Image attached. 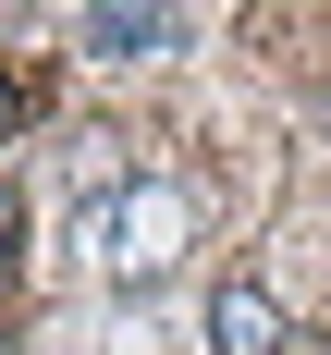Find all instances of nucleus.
Here are the masks:
<instances>
[{
  "label": "nucleus",
  "mask_w": 331,
  "mask_h": 355,
  "mask_svg": "<svg viewBox=\"0 0 331 355\" xmlns=\"http://www.w3.org/2000/svg\"><path fill=\"white\" fill-rule=\"evenodd\" d=\"M184 245H196V184H172V172H135L110 209H86V257H99V282H172L184 270Z\"/></svg>",
  "instance_id": "nucleus-1"
},
{
  "label": "nucleus",
  "mask_w": 331,
  "mask_h": 355,
  "mask_svg": "<svg viewBox=\"0 0 331 355\" xmlns=\"http://www.w3.org/2000/svg\"><path fill=\"white\" fill-rule=\"evenodd\" d=\"M184 12H147V0H99V12H86V49H99V62H160V49H184Z\"/></svg>",
  "instance_id": "nucleus-2"
},
{
  "label": "nucleus",
  "mask_w": 331,
  "mask_h": 355,
  "mask_svg": "<svg viewBox=\"0 0 331 355\" xmlns=\"http://www.w3.org/2000/svg\"><path fill=\"white\" fill-rule=\"evenodd\" d=\"M209 343H221V355H282L294 319L270 306V282H221V294H209Z\"/></svg>",
  "instance_id": "nucleus-3"
},
{
  "label": "nucleus",
  "mask_w": 331,
  "mask_h": 355,
  "mask_svg": "<svg viewBox=\"0 0 331 355\" xmlns=\"http://www.w3.org/2000/svg\"><path fill=\"white\" fill-rule=\"evenodd\" d=\"M0 123H12V86H0Z\"/></svg>",
  "instance_id": "nucleus-4"
},
{
  "label": "nucleus",
  "mask_w": 331,
  "mask_h": 355,
  "mask_svg": "<svg viewBox=\"0 0 331 355\" xmlns=\"http://www.w3.org/2000/svg\"><path fill=\"white\" fill-rule=\"evenodd\" d=\"M0 233H12V209H0Z\"/></svg>",
  "instance_id": "nucleus-5"
},
{
  "label": "nucleus",
  "mask_w": 331,
  "mask_h": 355,
  "mask_svg": "<svg viewBox=\"0 0 331 355\" xmlns=\"http://www.w3.org/2000/svg\"><path fill=\"white\" fill-rule=\"evenodd\" d=\"M0 355H12V343H0Z\"/></svg>",
  "instance_id": "nucleus-6"
}]
</instances>
